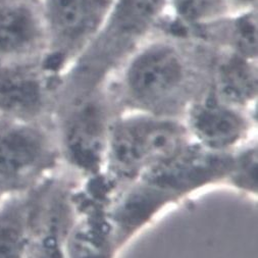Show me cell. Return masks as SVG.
I'll return each instance as SVG.
<instances>
[{
    "mask_svg": "<svg viewBox=\"0 0 258 258\" xmlns=\"http://www.w3.org/2000/svg\"><path fill=\"white\" fill-rule=\"evenodd\" d=\"M228 183L247 193H257V148L255 145L237 149Z\"/></svg>",
    "mask_w": 258,
    "mask_h": 258,
    "instance_id": "cell-16",
    "label": "cell"
},
{
    "mask_svg": "<svg viewBox=\"0 0 258 258\" xmlns=\"http://www.w3.org/2000/svg\"><path fill=\"white\" fill-rule=\"evenodd\" d=\"M10 195V193L6 190V188L4 187V185L0 183V204L3 203V201Z\"/></svg>",
    "mask_w": 258,
    "mask_h": 258,
    "instance_id": "cell-18",
    "label": "cell"
},
{
    "mask_svg": "<svg viewBox=\"0 0 258 258\" xmlns=\"http://www.w3.org/2000/svg\"><path fill=\"white\" fill-rule=\"evenodd\" d=\"M43 61L0 62V118L50 121L59 79Z\"/></svg>",
    "mask_w": 258,
    "mask_h": 258,
    "instance_id": "cell-9",
    "label": "cell"
},
{
    "mask_svg": "<svg viewBox=\"0 0 258 258\" xmlns=\"http://www.w3.org/2000/svg\"><path fill=\"white\" fill-rule=\"evenodd\" d=\"M117 114L103 85L87 92L56 93L50 122L61 161L86 176L100 175L109 130Z\"/></svg>",
    "mask_w": 258,
    "mask_h": 258,
    "instance_id": "cell-4",
    "label": "cell"
},
{
    "mask_svg": "<svg viewBox=\"0 0 258 258\" xmlns=\"http://www.w3.org/2000/svg\"><path fill=\"white\" fill-rule=\"evenodd\" d=\"M60 162L50 121L0 118V183L10 194L28 192L54 176Z\"/></svg>",
    "mask_w": 258,
    "mask_h": 258,
    "instance_id": "cell-6",
    "label": "cell"
},
{
    "mask_svg": "<svg viewBox=\"0 0 258 258\" xmlns=\"http://www.w3.org/2000/svg\"><path fill=\"white\" fill-rule=\"evenodd\" d=\"M116 252L108 214L91 213L73 226L67 258H112Z\"/></svg>",
    "mask_w": 258,
    "mask_h": 258,
    "instance_id": "cell-15",
    "label": "cell"
},
{
    "mask_svg": "<svg viewBox=\"0 0 258 258\" xmlns=\"http://www.w3.org/2000/svg\"><path fill=\"white\" fill-rule=\"evenodd\" d=\"M47 52L38 0H0V62L44 60Z\"/></svg>",
    "mask_w": 258,
    "mask_h": 258,
    "instance_id": "cell-11",
    "label": "cell"
},
{
    "mask_svg": "<svg viewBox=\"0 0 258 258\" xmlns=\"http://www.w3.org/2000/svg\"><path fill=\"white\" fill-rule=\"evenodd\" d=\"M48 52L45 69L60 79L84 55L104 29L116 0H38Z\"/></svg>",
    "mask_w": 258,
    "mask_h": 258,
    "instance_id": "cell-5",
    "label": "cell"
},
{
    "mask_svg": "<svg viewBox=\"0 0 258 258\" xmlns=\"http://www.w3.org/2000/svg\"><path fill=\"white\" fill-rule=\"evenodd\" d=\"M169 0H116L92 46L78 60L80 69L105 78L117 63L168 19Z\"/></svg>",
    "mask_w": 258,
    "mask_h": 258,
    "instance_id": "cell-7",
    "label": "cell"
},
{
    "mask_svg": "<svg viewBox=\"0 0 258 258\" xmlns=\"http://www.w3.org/2000/svg\"><path fill=\"white\" fill-rule=\"evenodd\" d=\"M235 3L241 9H249L256 7L257 0H235Z\"/></svg>",
    "mask_w": 258,
    "mask_h": 258,
    "instance_id": "cell-17",
    "label": "cell"
},
{
    "mask_svg": "<svg viewBox=\"0 0 258 258\" xmlns=\"http://www.w3.org/2000/svg\"><path fill=\"white\" fill-rule=\"evenodd\" d=\"M209 85L223 101L249 111L257 99V59L213 48Z\"/></svg>",
    "mask_w": 258,
    "mask_h": 258,
    "instance_id": "cell-12",
    "label": "cell"
},
{
    "mask_svg": "<svg viewBox=\"0 0 258 258\" xmlns=\"http://www.w3.org/2000/svg\"><path fill=\"white\" fill-rule=\"evenodd\" d=\"M212 57L204 40L160 27L117 63L103 88L118 113L183 118L208 87Z\"/></svg>",
    "mask_w": 258,
    "mask_h": 258,
    "instance_id": "cell-1",
    "label": "cell"
},
{
    "mask_svg": "<svg viewBox=\"0 0 258 258\" xmlns=\"http://www.w3.org/2000/svg\"><path fill=\"white\" fill-rule=\"evenodd\" d=\"M235 0H169L166 25L171 29L196 37L210 26L243 11Z\"/></svg>",
    "mask_w": 258,
    "mask_h": 258,
    "instance_id": "cell-13",
    "label": "cell"
},
{
    "mask_svg": "<svg viewBox=\"0 0 258 258\" xmlns=\"http://www.w3.org/2000/svg\"><path fill=\"white\" fill-rule=\"evenodd\" d=\"M234 152L210 151L191 142L119 190L107 212L116 251L165 207L207 186L228 182Z\"/></svg>",
    "mask_w": 258,
    "mask_h": 258,
    "instance_id": "cell-2",
    "label": "cell"
},
{
    "mask_svg": "<svg viewBox=\"0 0 258 258\" xmlns=\"http://www.w3.org/2000/svg\"><path fill=\"white\" fill-rule=\"evenodd\" d=\"M191 141L216 152H234L251 131L249 111L223 101L210 85L189 105L183 116Z\"/></svg>",
    "mask_w": 258,
    "mask_h": 258,
    "instance_id": "cell-10",
    "label": "cell"
},
{
    "mask_svg": "<svg viewBox=\"0 0 258 258\" xmlns=\"http://www.w3.org/2000/svg\"><path fill=\"white\" fill-rule=\"evenodd\" d=\"M75 222L72 191L56 175L30 190L27 258H67Z\"/></svg>",
    "mask_w": 258,
    "mask_h": 258,
    "instance_id": "cell-8",
    "label": "cell"
},
{
    "mask_svg": "<svg viewBox=\"0 0 258 258\" xmlns=\"http://www.w3.org/2000/svg\"><path fill=\"white\" fill-rule=\"evenodd\" d=\"M191 142L183 118L119 112L111 123L107 139L103 165L107 181L122 189Z\"/></svg>",
    "mask_w": 258,
    "mask_h": 258,
    "instance_id": "cell-3",
    "label": "cell"
},
{
    "mask_svg": "<svg viewBox=\"0 0 258 258\" xmlns=\"http://www.w3.org/2000/svg\"><path fill=\"white\" fill-rule=\"evenodd\" d=\"M30 191L10 194L0 204V258H27Z\"/></svg>",
    "mask_w": 258,
    "mask_h": 258,
    "instance_id": "cell-14",
    "label": "cell"
}]
</instances>
